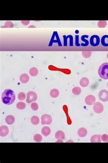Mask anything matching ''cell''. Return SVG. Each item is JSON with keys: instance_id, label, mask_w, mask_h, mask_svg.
<instances>
[{"instance_id": "1f68e13d", "label": "cell", "mask_w": 108, "mask_h": 163, "mask_svg": "<svg viewBox=\"0 0 108 163\" xmlns=\"http://www.w3.org/2000/svg\"><path fill=\"white\" fill-rule=\"evenodd\" d=\"M107 85H108V84H107Z\"/></svg>"}, {"instance_id": "e0dca14e", "label": "cell", "mask_w": 108, "mask_h": 163, "mask_svg": "<svg viewBox=\"0 0 108 163\" xmlns=\"http://www.w3.org/2000/svg\"><path fill=\"white\" fill-rule=\"evenodd\" d=\"M100 135H95L91 137V143H101V142L100 139Z\"/></svg>"}, {"instance_id": "277c9868", "label": "cell", "mask_w": 108, "mask_h": 163, "mask_svg": "<svg viewBox=\"0 0 108 163\" xmlns=\"http://www.w3.org/2000/svg\"><path fill=\"white\" fill-rule=\"evenodd\" d=\"M37 99V94L35 92L33 91H30L27 93L26 102L28 103H30L32 102L35 101Z\"/></svg>"}, {"instance_id": "f546056e", "label": "cell", "mask_w": 108, "mask_h": 163, "mask_svg": "<svg viewBox=\"0 0 108 163\" xmlns=\"http://www.w3.org/2000/svg\"><path fill=\"white\" fill-rule=\"evenodd\" d=\"M69 38L70 39V46H73V36L70 35Z\"/></svg>"}, {"instance_id": "7a4b0ae2", "label": "cell", "mask_w": 108, "mask_h": 163, "mask_svg": "<svg viewBox=\"0 0 108 163\" xmlns=\"http://www.w3.org/2000/svg\"><path fill=\"white\" fill-rule=\"evenodd\" d=\"M98 72L101 78L108 79V63H104L101 65L98 68Z\"/></svg>"}, {"instance_id": "f1b7e54d", "label": "cell", "mask_w": 108, "mask_h": 163, "mask_svg": "<svg viewBox=\"0 0 108 163\" xmlns=\"http://www.w3.org/2000/svg\"><path fill=\"white\" fill-rule=\"evenodd\" d=\"M101 139L102 141L105 142H108V136L107 134L103 135L101 136Z\"/></svg>"}, {"instance_id": "2e32d148", "label": "cell", "mask_w": 108, "mask_h": 163, "mask_svg": "<svg viewBox=\"0 0 108 163\" xmlns=\"http://www.w3.org/2000/svg\"><path fill=\"white\" fill-rule=\"evenodd\" d=\"M51 130L50 128L48 127H43L42 130V133L44 136H47L51 133Z\"/></svg>"}, {"instance_id": "ffe728a7", "label": "cell", "mask_w": 108, "mask_h": 163, "mask_svg": "<svg viewBox=\"0 0 108 163\" xmlns=\"http://www.w3.org/2000/svg\"><path fill=\"white\" fill-rule=\"evenodd\" d=\"M29 73L32 76H36L38 73V70L37 68L33 67L30 69L29 71Z\"/></svg>"}, {"instance_id": "83f0119b", "label": "cell", "mask_w": 108, "mask_h": 163, "mask_svg": "<svg viewBox=\"0 0 108 163\" xmlns=\"http://www.w3.org/2000/svg\"><path fill=\"white\" fill-rule=\"evenodd\" d=\"M75 46L77 47H79L80 46V44L79 43V35H75Z\"/></svg>"}, {"instance_id": "8992f818", "label": "cell", "mask_w": 108, "mask_h": 163, "mask_svg": "<svg viewBox=\"0 0 108 163\" xmlns=\"http://www.w3.org/2000/svg\"><path fill=\"white\" fill-rule=\"evenodd\" d=\"M98 97L100 100L104 102L108 101V91L105 90H101L98 93Z\"/></svg>"}, {"instance_id": "ba28073f", "label": "cell", "mask_w": 108, "mask_h": 163, "mask_svg": "<svg viewBox=\"0 0 108 163\" xmlns=\"http://www.w3.org/2000/svg\"><path fill=\"white\" fill-rule=\"evenodd\" d=\"M86 104L88 105H94L96 101V99L94 96L92 95H88L85 98Z\"/></svg>"}, {"instance_id": "d6986e66", "label": "cell", "mask_w": 108, "mask_h": 163, "mask_svg": "<svg viewBox=\"0 0 108 163\" xmlns=\"http://www.w3.org/2000/svg\"><path fill=\"white\" fill-rule=\"evenodd\" d=\"M59 94V91L56 89H52L50 91V95L51 97L56 98L58 97Z\"/></svg>"}, {"instance_id": "52a82bcc", "label": "cell", "mask_w": 108, "mask_h": 163, "mask_svg": "<svg viewBox=\"0 0 108 163\" xmlns=\"http://www.w3.org/2000/svg\"><path fill=\"white\" fill-rule=\"evenodd\" d=\"M104 106L102 104L99 102H97L94 104L93 110L95 113H101L104 110Z\"/></svg>"}, {"instance_id": "8fae6325", "label": "cell", "mask_w": 108, "mask_h": 163, "mask_svg": "<svg viewBox=\"0 0 108 163\" xmlns=\"http://www.w3.org/2000/svg\"><path fill=\"white\" fill-rule=\"evenodd\" d=\"M89 37L88 35H86L82 36L80 38L81 40L84 43H82L81 44V46H83V47H86L88 46L89 44V41L88 40L86 39V38H88Z\"/></svg>"}, {"instance_id": "30bf717a", "label": "cell", "mask_w": 108, "mask_h": 163, "mask_svg": "<svg viewBox=\"0 0 108 163\" xmlns=\"http://www.w3.org/2000/svg\"><path fill=\"white\" fill-rule=\"evenodd\" d=\"M9 132V129L6 126H1L0 128V136L4 137L7 136Z\"/></svg>"}, {"instance_id": "d6a6232c", "label": "cell", "mask_w": 108, "mask_h": 163, "mask_svg": "<svg viewBox=\"0 0 108 163\" xmlns=\"http://www.w3.org/2000/svg\"></svg>"}, {"instance_id": "603a6c76", "label": "cell", "mask_w": 108, "mask_h": 163, "mask_svg": "<svg viewBox=\"0 0 108 163\" xmlns=\"http://www.w3.org/2000/svg\"><path fill=\"white\" fill-rule=\"evenodd\" d=\"M107 38H108V35H106L103 36L101 40L102 45L104 47H108V43H106L105 41V39Z\"/></svg>"}, {"instance_id": "d4e9b609", "label": "cell", "mask_w": 108, "mask_h": 163, "mask_svg": "<svg viewBox=\"0 0 108 163\" xmlns=\"http://www.w3.org/2000/svg\"><path fill=\"white\" fill-rule=\"evenodd\" d=\"M42 137L40 134H35L34 136V139L35 141L36 142H40L42 140Z\"/></svg>"}, {"instance_id": "6da1fadb", "label": "cell", "mask_w": 108, "mask_h": 163, "mask_svg": "<svg viewBox=\"0 0 108 163\" xmlns=\"http://www.w3.org/2000/svg\"><path fill=\"white\" fill-rule=\"evenodd\" d=\"M15 96L14 91L10 89L5 90L2 94V100L3 103L11 105L15 100Z\"/></svg>"}, {"instance_id": "ac0fdd59", "label": "cell", "mask_w": 108, "mask_h": 163, "mask_svg": "<svg viewBox=\"0 0 108 163\" xmlns=\"http://www.w3.org/2000/svg\"><path fill=\"white\" fill-rule=\"evenodd\" d=\"M55 137L57 139L63 140L65 138V134L63 131H59L56 133Z\"/></svg>"}, {"instance_id": "4fadbf2b", "label": "cell", "mask_w": 108, "mask_h": 163, "mask_svg": "<svg viewBox=\"0 0 108 163\" xmlns=\"http://www.w3.org/2000/svg\"><path fill=\"white\" fill-rule=\"evenodd\" d=\"M89 80L87 77H83L80 79V86L83 87H86L88 85Z\"/></svg>"}, {"instance_id": "9a60e30c", "label": "cell", "mask_w": 108, "mask_h": 163, "mask_svg": "<svg viewBox=\"0 0 108 163\" xmlns=\"http://www.w3.org/2000/svg\"><path fill=\"white\" fill-rule=\"evenodd\" d=\"M77 133L79 136L80 137H83L86 136L87 132L85 128H80L79 129Z\"/></svg>"}, {"instance_id": "4dcf8cb0", "label": "cell", "mask_w": 108, "mask_h": 163, "mask_svg": "<svg viewBox=\"0 0 108 163\" xmlns=\"http://www.w3.org/2000/svg\"><path fill=\"white\" fill-rule=\"evenodd\" d=\"M75 32L76 34H78L79 33V31L78 30H75Z\"/></svg>"}, {"instance_id": "5b68a950", "label": "cell", "mask_w": 108, "mask_h": 163, "mask_svg": "<svg viewBox=\"0 0 108 163\" xmlns=\"http://www.w3.org/2000/svg\"><path fill=\"white\" fill-rule=\"evenodd\" d=\"M41 120V124L43 125H50L52 122V118L49 114H44L42 116Z\"/></svg>"}, {"instance_id": "7c38bea8", "label": "cell", "mask_w": 108, "mask_h": 163, "mask_svg": "<svg viewBox=\"0 0 108 163\" xmlns=\"http://www.w3.org/2000/svg\"><path fill=\"white\" fill-rule=\"evenodd\" d=\"M29 78H30L28 74H23L20 76V80L23 83H26L29 81Z\"/></svg>"}, {"instance_id": "4316f807", "label": "cell", "mask_w": 108, "mask_h": 163, "mask_svg": "<svg viewBox=\"0 0 108 163\" xmlns=\"http://www.w3.org/2000/svg\"><path fill=\"white\" fill-rule=\"evenodd\" d=\"M31 108L32 110H34V111H36V110H38V105L36 103H32L31 105Z\"/></svg>"}, {"instance_id": "5bb4252c", "label": "cell", "mask_w": 108, "mask_h": 163, "mask_svg": "<svg viewBox=\"0 0 108 163\" xmlns=\"http://www.w3.org/2000/svg\"><path fill=\"white\" fill-rule=\"evenodd\" d=\"M6 123L9 125H12L15 122V118L13 116L9 115L7 116L6 117Z\"/></svg>"}, {"instance_id": "9c48e42d", "label": "cell", "mask_w": 108, "mask_h": 163, "mask_svg": "<svg viewBox=\"0 0 108 163\" xmlns=\"http://www.w3.org/2000/svg\"><path fill=\"white\" fill-rule=\"evenodd\" d=\"M57 43L59 46H62L60 39L57 32L56 31H54L53 33L51 41V45H52L53 43Z\"/></svg>"}, {"instance_id": "cb8c5ba5", "label": "cell", "mask_w": 108, "mask_h": 163, "mask_svg": "<svg viewBox=\"0 0 108 163\" xmlns=\"http://www.w3.org/2000/svg\"><path fill=\"white\" fill-rule=\"evenodd\" d=\"M16 107L17 109L19 110H23L26 108V104L23 102H19L17 104Z\"/></svg>"}, {"instance_id": "484cf974", "label": "cell", "mask_w": 108, "mask_h": 163, "mask_svg": "<svg viewBox=\"0 0 108 163\" xmlns=\"http://www.w3.org/2000/svg\"><path fill=\"white\" fill-rule=\"evenodd\" d=\"M26 94L23 92H21L18 93V98L20 101H23L26 98Z\"/></svg>"}, {"instance_id": "44dd1931", "label": "cell", "mask_w": 108, "mask_h": 163, "mask_svg": "<svg viewBox=\"0 0 108 163\" xmlns=\"http://www.w3.org/2000/svg\"><path fill=\"white\" fill-rule=\"evenodd\" d=\"M31 123L35 125L38 124L40 121L39 118L36 116H32L31 118Z\"/></svg>"}, {"instance_id": "3957f363", "label": "cell", "mask_w": 108, "mask_h": 163, "mask_svg": "<svg viewBox=\"0 0 108 163\" xmlns=\"http://www.w3.org/2000/svg\"><path fill=\"white\" fill-rule=\"evenodd\" d=\"M100 38L99 36L96 35L91 36L90 37V43L91 46L96 47L99 46L100 42Z\"/></svg>"}, {"instance_id": "7402d4cb", "label": "cell", "mask_w": 108, "mask_h": 163, "mask_svg": "<svg viewBox=\"0 0 108 163\" xmlns=\"http://www.w3.org/2000/svg\"><path fill=\"white\" fill-rule=\"evenodd\" d=\"M72 92L75 95H79L81 92V89L79 87H74L72 89Z\"/></svg>"}]
</instances>
